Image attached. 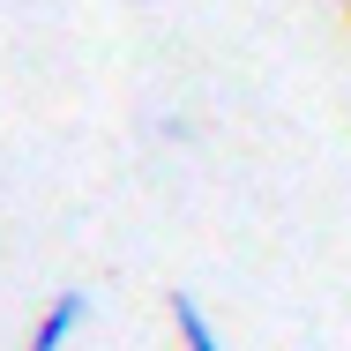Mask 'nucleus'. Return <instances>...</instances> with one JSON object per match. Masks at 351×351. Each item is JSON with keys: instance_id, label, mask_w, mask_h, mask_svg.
<instances>
[{"instance_id": "f257e3e1", "label": "nucleus", "mask_w": 351, "mask_h": 351, "mask_svg": "<svg viewBox=\"0 0 351 351\" xmlns=\"http://www.w3.org/2000/svg\"><path fill=\"white\" fill-rule=\"evenodd\" d=\"M165 306H172V337H180L187 351H224V337H217V322H210V306H202L195 291H172Z\"/></svg>"}]
</instances>
